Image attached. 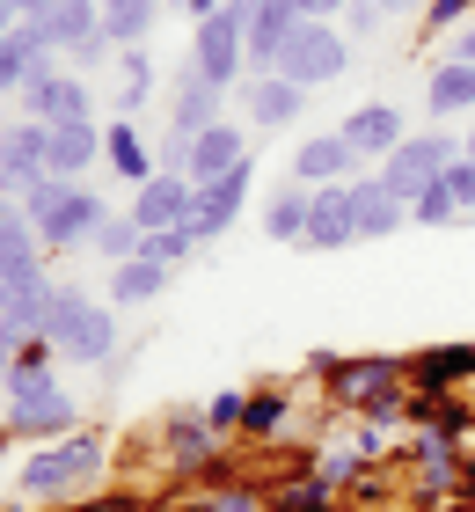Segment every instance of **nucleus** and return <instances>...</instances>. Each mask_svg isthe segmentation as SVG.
<instances>
[{
    "mask_svg": "<svg viewBox=\"0 0 475 512\" xmlns=\"http://www.w3.org/2000/svg\"><path fill=\"white\" fill-rule=\"evenodd\" d=\"M110 476V439L81 425V432H66L52 439V447H30L15 461V476H8V491L22 505H37V512H66V505H81L95 498V483Z\"/></svg>",
    "mask_w": 475,
    "mask_h": 512,
    "instance_id": "1",
    "label": "nucleus"
},
{
    "mask_svg": "<svg viewBox=\"0 0 475 512\" xmlns=\"http://www.w3.org/2000/svg\"><path fill=\"white\" fill-rule=\"evenodd\" d=\"M8 439H22V447H52V439H66V432H81V403L59 388V374H52V359L44 366H30V359H15L8 366Z\"/></svg>",
    "mask_w": 475,
    "mask_h": 512,
    "instance_id": "2",
    "label": "nucleus"
},
{
    "mask_svg": "<svg viewBox=\"0 0 475 512\" xmlns=\"http://www.w3.org/2000/svg\"><path fill=\"white\" fill-rule=\"evenodd\" d=\"M22 213H30V227H37V242L52 249V256H66V249H88L95 242V227L110 220V205L88 191V183H74V176H44L30 198H22Z\"/></svg>",
    "mask_w": 475,
    "mask_h": 512,
    "instance_id": "3",
    "label": "nucleus"
},
{
    "mask_svg": "<svg viewBox=\"0 0 475 512\" xmlns=\"http://www.w3.org/2000/svg\"><path fill=\"white\" fill-rule=\"evenodd\" d=\"M44 344L59 359H81V366H110L117 359V308L110 300H88L81 286H52V315H44Z\"/></svg>",
    "mask_w": 475,
    "mask_h": 512,
    "instance_id": "4",
    "label": "nucleus"
},
{
    "mask_svg": "<svg viewBox=\"0 0 475 512\" xmlns=\"http://www.w3.org/2000/svg\"><path fill=\"white\" fill-rule=\"evenodd\" d=\"M322 395L337 403L344 417H366V410H388L410 395V359H322Z\"/></svg>",
    "mask_w": 475,
    "mask_h": 512,
    "instance_id": "5",
    "label": "nucleus"
},
{
    "mask_svg": "<svg viewBox=\"0 0 475 512\" xmlns=\"http://www.w3.org/2000/svg\"><path fill=\"white\" fill-rule=\"evenodd\" d=\"M190 66H198V81L227 88V96L249 81V15L234 8V0H227L220 15H205L198 30H190Z\"/></svg>",
    "mask_w": 475,
    "mask_h": 512,
    "instance_id": "6",
    "label": "nucleus"
},
{
    "mask_svg": "<svg viewBox=\"0 0 475 512\" xmlns=\"http://www.w3.org/2000/svg\"><path fill=\"white\" fill-rule=\"evenodd\" d=\"M22 118H37V125L95 118V88H88L66 59H44V66H30V74H22Z\"/></svg>",
    "mask_w": 475,
    "mask_h": 512,
    "instance_id": "7",
    "label": "nucleus"
},
{
    "mask_svg": "<svg viewBox=\"0 0 475 512\" xmlns=\"http://www.w3.org/2000/svg\"><path fill=\"white\" fill-rule=\"evenodd\" d=\"M344 66H351V37L337 30V22H300L293 44L278 52V74L300 81L307 96H315V88H329V81H344Z\"/></svg>",
    "mask_w": 475,
    "mask_h": 512,
    "instance_id": "8",
    "label": "nucleus"
},
{
    "mask_svg": "<svg viewBox=\"0 0 475 512\" xmlns=\"http://www.w3.org/2000/svg\"><path fill=\"white\" fill-rule=\"evenodd\" d=\"M454 161H461V139H454V132H410V139H402V147L380 161L373 176L388 183L395 198H417L424 183H439L446 169H454Z\"/></svg>",
    "mask_w": 475,
    "mask_h": 512,
    "instance_id": "9",
    "label": "nucleus"
},
{
    "mask_svg": "<svg viewBox=\"0 0 475 512\" xmlns=\"http://www.w3.org/2000/svg\"><path fill=\"white\" fill-rule=\"evenodd\" d=\"M249 191H256V154L242 161V169H227V176H212V183H198V205H190V235H198V249H212L227 235L234 220H242V205H249Z\"/></svg>",
    "mask_w": 475,
    "mask_h": 512,
    "instance_id": "10",
    "label": "nucleus"
},
{
    "mask_svg": "<svg viewBox=\"0 0 475 512\" xmlns=\"http://www.w3.org/2000/svg\"><path fill=\"white\" fill-rule=\"evenodd\" d=\"M44 139H52V125H37V118H8L0 125V198H30L44 176Z\"/></svg>",
    "mask_w": 475,
    "mask_h": 512,
    "instance_id": "11",
    "label": "nucleus"
},
{
    "mask_svg": "<svg viewBox=\"0 0 475 512\" xmlns=\"http://www.w3.org/2000/svg\"><path fill=\"white\" fill-rule=\"evenodd\" d=\"M359 242V176L351 183H322L315 191V205H307V235H300V249H351Z\"/></svg>",
    "mask_w": 475,
    "mask_h": 512,
    "instance_id": "12",
    "label": "nucleus"
},
{
    "mask_svg": "<svg viewBox=\"0 0 475 512\" xmlns=\"http://www.w3.org/2000/svg\"><path fill=\"white\" fill-rule=\"evenodd\" d=\"M161 461H169V483H190L198 469L220 461V432L205 425V410H176L161 425Z\"/></svg>",
    "mask_w": 475,
    "mask_h": 512,
    "instance_id": "13",
    "label": "nucleus"
},
{
    "mask_svg": "<svg viewBox=\"0 0 475 512\" xmlns=\"http://www.w3.org/2000/svg\"><path fill=\"white\" fill-rule=\"evenodd\" d=\"M461 388H475V344H432V352L410 359V395L454 403Z\"/></svg>",
    "mask_w": 475,
    "mask_h": 512,
    "instance_id": "14",
    "label": "nucleus"
},
{
    "mask_svg": "<svg viewBox=\"0 0 475 512\" xmlns=\"http://www.w3.org/2000/svg\"><path fill=\"white\" fill-rule=\"evenodd\" d=\"M351 176H366V161L351 154L344 132H315V139H300V147H293V183H307V191H322V183H351Z\"/></svg>",
    "mask_w": 475,
    "mask_h": 512,
    "instance_id": "15",
    "label": "nucleus"
},
{
    "mask_svg": "<svg viewBox=\"0 0 475 512\" xmlns=\"http://www.w3.org/2000/svg\"><path fill=\"white\" fill-rule=\"evenodd\" d=\"M190 205H198V183L161 169V176H147V183L132 191L125 213H132L139 227H147V235H161V227H183V220H190Z\"/></svg>",
    "mask_w": 475,
    "mask_h": 512,
    "instance_id": "16",
    "label": "nucleus"
},
{
    "mask_svg": "<svg viewBox=\"0 0 475 512\" xmlns=\"http://www.w3.org/2000/svg\"><path fill=\"white\" fill-rule=\"evenodd\" d=\"M337 132L351 139V154H359L366 169H380V161H388L402 139H410V125H402V110H395V103H359Z\"/></svg>",
    "mask_w": 475,
    "mask_h": 512,
    "instance_id": "17",
    "label": "nucleus"
},
{
    "mask_svg": "<svg viewBox=\"0 0 475 512\" xmlns=\"http://www.w3.org/2000/svg\"><path fill=\"white\" fill-rule=\"evenodd\" d=\"M227 118V88H212V81H198V66L183 59V81H176V96H169V132H183V139H198V132H212Z\"/></svg>",
    "mask_w": 475,
    "mask_h": 512,
    "instance_id": "18",
    "label": "nucleus"
},
{
    "mask_svg": "<svg viewBox=\"0 0 475 512\" xmlns=\"http://www.w3.org/2000/svg\"><path fill=\"white\" fill-rule=\"evenodd\" d=\"M242 110H249L256 132H278V125H293L300 110H307V88L285 81V74H249L242 81Z\"/></svg>",
    "mask_w": 475,
    "mask_h": 512,
    "instance_id": "19",
    "label": "nucleus"
},
{
    "mask_svg": "<svg viewBox=\"0 0 475 512\" xmlns=\"http://www.w3.org/2000/svg\"><path fill=\"white\" fill-rule=\"evenodd\" d=\"M52 286H59L52 271H30V278H15V286L0 293V330H8L15 344H22V337H44V315H52Z\"/></svg>",
    "mask_w": 475,
    "mask_h": 512,
    "instance_id": "20",
    "label": "nucleus"
},
{
    "mask_svg": "<svg viewBox=\"0 0 475 512\" xmlns=\"http://www.w3.org/2000/svg\"><path fill=\"white\" fill-rule=\"evenodd\" d=\"M103 161V125L95 118H74V125H52V139H44V169L52 176H74L88 183V169Z\"/></svg>",
    "mask_w": 475,
    "mask_h": 512,
    "instance_id": "21",
    "label": "nucleus"
},
{
    "mask_svg": "<svg viewBox=\"0 0 475 512\" xmlns=\"http://www.w3.org/2000/svg\"><path fill=\"white\" fill-rule=\"evenodd\" d=\"M475 110V66L468 59H432V74H424V118H468Z\"/></svg>",
    "mask_w": 475,
    "mask_h": 512,
    "instance_id": "22",
    "label": "nucleus"
},
{
    "mask_svg": "<svg viewBox=\"0 0 475 512\" xmlns=\"http://www.w3.org/2000/svg\"><path fill=\"white\" fill-rule=\"evenodd\" d=\"M103 169H117L139 191L147 176H161V161H154V139L139 132V118H117V125H103Z\"/></svg>",
    "mask_w": 475,
    "mask_h": 512,
    "instance_id": "23",
    "label": "nucleus"
},
{
    "mask_svg": "<svg viewBox=\"0 0 475 512\" xmlns=\"http://www.w3.org/2000/svg\"><path fill=\"white\" fill-rule=\"evenodd\" d=\"M249 161V132L242 125H212V132H198L190 139V183H212V176H227V169H242Z\"/></svg>",
    "mask_w": 475,
    "mask_h": 512,
    "instance_id": "24",
    "label": "nucleus"
},
{
    "mask_svg": "<svg viewBox=\"0 0 475 512\" xmlns=\"http://www.w3.org/2000/svg\"><path fill=\"white\" fill-rule=\"evenodd\" d=\"M395 227H410V198H395L373 169L359 176V242H388Z\"/></svg>",
    "mask_w": 475,
    "mask_h": 512,
    "instance_id": "25",
    "label": "nucleus"
},
{
    "mask_svg": "<svg viewBox=\"0 0 475 512\" xmlns=\"http://www.w3.org/2000/svg\"><path fill=\"white\" fill-rule=\"evenodd\" d=\"M169 278L176 271H161V264H147V256H132V264H110V308L117 315H125V308H147V300H161V293H169Z\"/></svg>",
    "mask_w": 475,
    "mask_h": 512,
    "instance_id": "26",
    "label": "nucleus"
},
{
    "mask_svg": "<svg viewBox=\"0 0 475 512\" xmlns=\"http://www.w3.org/2000/svg\"><path fill=\"white\" fill-rule=\"evenodd\" d=\"M44 30H52V44L74 59L88 37H103V0H52V8H44Z\"/></svg>",
    "mask_w": 475,
    "mask_h": 512,
    "instance_id": "27",
    "label": "nucleus"
},
{
    "mask_svg": "<svg viewBox=\"0 0 475 512\" xmlns=\"http://www.w3.org/2000/svg\"><path fill=\"white\" fill-rule=\"evenodd\" d=\"M293 432V388H249V410H242V439L271 447V439Z\"/></svg>",
    "mask_w": 475,
    "mask_h": 512,
    "instance_id": "28",
    "label": "nucleus"
},
{
    "mask_svg": "<svg viewBox=\"0 0 475 512\" xmlns=\"http://www.w3.org/2000/svg\"><path fill=\"white\" fill-rule=\"evenodd\" d=\"M307 205H315V191L285 176L278 191L264 198V235H271V242H300V235H307Z\"/></svg>",
    "mask_w": 475,
    "mask_h": 512,
    "instance_id": "29",
    "label": "nucleus"
},
{
    "mask_svg": "<svg viewBox=\"0 0 475 512\" xmlns=\"http://www.w3.org/2000/svg\"><path fill=\"white\" fill-rule=\"evenodd\" d=\"M154 15H161V0H110L103 8V37L117 44V52H132V44L154 30Z\"/></svg>",
    "mask_w": 475,
    "mask_h": 512,
    "instance_id": "30",
    "label": "nucleus"
},
{
    "mask_svg": "<svg viewBox=\"0 0 475 512\" xmlns=\"http://www.w3.org/2000/svg\"><path fill=\"white\" fill-rule=\"evenodd\" d=\"M139 242H147V227H139L132 213H110L103 227H95V256H103V264H132V256H139Z\"/></svg>",
    "mask_w": 475,
    "mask_h": 512,
    "instance_id": "31",
    "label": "nucleus"
},
{
    "mask_svg": "<svg viewBox=\"0 0 475 512\" xmlns=\"http://www.w3.org/2000/svg\"><path fill=\"white\" fill-rule=\"evenodd\" d=\"M461 220V198H454V183H424V191L410 198V227H454Z\"/></svg>",
    "mask_w": 475,
    "mask_h": 512,
    "instance_id": "32",
    "label": "nucleus"
},
{
    "mask_svg": "<svg viewBox=\"0 0 475 512\" xmlns=\"http://www.w3.org/2000/svg\"><path fill=\"white\" fill-rule=\"evenodd\" d=\"M139 256H147V264H161V271H183L190 256H198V235H190V227H161V235L139 242Z\"/></svg>",
    "mask_w": 475,
    "mask_h": 512,
    "instance_id": "33",
    "label": "nucleus"
},
{
    "mask_svg": "<svg viewBox=\"0 0 475 512\" xmlns=\"http://www.w3.org/2000/svg\"><path fill=\"white\" fill-rule=\"evenodd\" d=\"M198 498H205V512H278L271 491H256V483H242V476L220 483V491H198Z\"/></svg>",
    "mask_w": 475,
    "mask_h": 512,
    "instance_id": "34",
    "label": "nucleus"
},
{
    "mask_svg": "<svg viewBox=\"0 0 475 512\" xmlns=\"http://www.w3.org/2000/svg\"><path fill=\"white\" fill-rule=\"evenodd\" d=\"M380 22H388V8H380V0H344L337 30H344L351 44H373V37H380Z\"/></svg>",
    "mask_w": 475,
    "mask_h": 512,
    "instance_id": "35",
    "label": "nucleus"
},
{
    "mask_svg": "<svg viewBox=\"0 0 475 512\" xmlns=\"http://www.w3.org/2000/svg\"><path fill=\"white\" fill-rule=\"evenodd\" d=\"M242 410H249V395H242V388H227V395H212V403H205V425L227 439V432H242Z\"/></svg>",
    "mask_w": 475,
    "mask_h": 512,
    "instance_id": "36",
    "label": "nucleus"
},
{
    "mask_svg": "<svg viewBox=\"0 0 475 512\" xmlns=\"http://www.w3.org/2000/svg\"><path fill=\"white\" fill-rule=\"evenodd\" d=\"M475 15V0H424V30L446 37V30H461V22Z\"/></svg>",
    "mask_w": 475,
    "mask_h": 512,
    "instance_id": "37",
    "label": "nucleus"
},
{
    "mask_svg": "<svg viewBox=\"0 0 475 512\" xmlns=\"http://www.w3.org/2000/svg\"><path fill=\"white\" fill-rule=\"evenodd\" d=\"M22 74H30L22 44H15V37H0V96H22Z\"/></svg>",
    "mask_w": 475,
    "mask_h": 512,
    "instance_id": "38",
    "label": "nucleus"
},
{
    "mask_svg": "<svg viewBox=\"0 0 475 512\" xmlns=\"http://www.w3.org/2000/svg\"><path fill=\"white\" fill-rule=\"evenodd\" d=\"M154 161H161L169 176H190V139H183V132H161V139H154Z\"/></svg>",
    "mask_w": 475,
    "mask_h": 512,
    "instance_id": "39",
    "label": "nucleus"
},
{
    "mask_svg": "<svg viewBox=\"0 0 475 512\" xmlns=\"http://www.w3.org/2000/svg\"><path fill=\"white\" fill-rule=\"evenodd\" d=\"M446 183H454V198H461V213H475V161L461 154L454 169H446Z\"/></svg>",
    "mask_w": 475,
    "mask_h": 512,
    "instance_id": "40",
    "label": "nucleus"
},
{
    "mask_svg": "<svg viewBox=\"0 0 475 512\" xmlns=\"http://www.w3.org/2000/svg\"><path fill=\"white\" fill-rule=\"evenodd\" d=\"M0 235H37V227H30V213H22L15 198H0Z\"/></svg>",
    "mask_w": 475,
    "mask_h": 512,
    "instance_id": "41",
    "label": "nucleus"
},
{
    "mask_svg": "<svg viewBox=\"0 0 475 512\" xmlns=\"http://www.w3.org/2000/svg\"><path fill=\"white\" fill-rule=\"evenodd\" d=\"M161 8H169V15H190V22H205V15H220L227 0H161Z\"/></svg>",
    "mask_w": 475,
    "mask_h": 512,
    "instance_id": "42",
    "label": "nucleus"
},
{
    "mask_svg": "<svg viewBox=\"0 0 475 512\" xmlns=\"http://www.w3.org/2000/svg\"><path fill=\"white\" fill-rule=\"evenodd\" d=\"M22 22H30V15H22V0H0V37H15Z\"/></svg>",
    "mask_w": 475,
    "mask_h": 512,
    "instance_id": "43",
    "label": "nucleus"
},
{
    "mask_svg": "<svg viewBox=\"0 0 475 512\" xmlns=\"http://www.w3.org/2000/svg\"><path fill=\"white\" fill-rule=\"evenodd\" d=\"M454 59H468V66H475V15H468L461 30H454Z\"/></svg>",
    "mask_w": 475,
    "mask_h": 512,
    "instance_id": "44",
    "label": "nucleus"
},
{
    "mask_svg": "<svg viewBox=\"0 0 475 512\" xmlns=\"http://www.w3.org/2000/svg\"><path fill=\"white\" fill-rule=\"evenodd\" d=\"M8 366H15V337L0 330V381H8Z\"/></svg>",
    "mask_w": 475,
    "mask_h": 512,
    "instance_id": "45",
    "label": "nucleus"
},
{
    "mask_svg": "<svg viewBox=\"0 0 475 512\" xmlns=\"http://www.w3.org/2000/svg\"><path fill=\"white\" fill-rule=\"evenodd\" d=\"M388 15H424V0H380Z\"/></svg>",
    "mask_w": 475,
    "mask_h": 512,
    "instance_id": "46",
    "label": "nucleus"
},
{
    "mask_svg": "<svg viewBox=\"0 0 475 512\" xmlns=\"http://www.w3.org/2000/svg\"><path fill=\"white\" fill-rule=\"evenodd\" d=\"M44 8H52V0H22V15H44Z\"/></svg>",
    "mask_w": 475,
    "mask_h": 512,
    "instance_id": "47",
    "label": "nucleus"
},
{
    "mask_svg": "<svg viewBox=\"0 0 475 512\" xmlns=\"http://www.w3.org/2000/svg\"><path fill=\"white\" fill-rule=\"evenodd\" d=\"M461 154H468V161H475V132H461Z\"/></svg>",
    "mask_w": 475,
    "mask_h": 512,
    "instance_id": "48",
    "label": "nucleus"
},
{
    "mask_svg": "<svg viewBox=\"0 0 475 512\" xmlns=\"http://www.w3.org/2000/svg\"><path fill=\"white\" fill-rule=\"evenodd\" d=\"M103 8H110V0H103Z\"/></svg>",
    "mask_w": 475,
    "mask_h": 512,
    "instance_id": "49",
    "label": "nucleus"
},
{
    "mask_svg": "<svg viewBox=\"0 0 475 512\" xmlns=\"http://www.w3.org/2000/svg\"><path fill=\"white\" fill-rule=\"evenodd\" d=\"M0 293H8V286H0Z\"/></svg>",
    "mask_w": 475,
    "mask_h": 512,
    "instance_id": "50",
    "label": "nucleus"
}]
</instances>
